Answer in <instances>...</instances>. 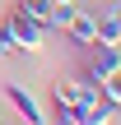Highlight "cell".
<instances>
[{"mask_svg": "<svg viewBox=\"0 0 121 125\" xmlns=\"http://www.w3.org/2000/svg\"><path fill=\"white\" fill-rule=\"evenodd\" d=\"M5 32L14 37V46H19V51H42L51 28H47V23H37V19H28L23 9H9V14H5Z\"/></svg>", "mask_w": 121, "mask_h": 125, "instance_id": "1", "label": "cell"}, {"mask_svg": "<svg viewBox=\"0 0 121 125\" xmlns=\"http://www.w3.org/2000/svg\"><path fill=\"white\" fill-rule=\"evenodd\" d=\"M103 97H107L112 107H121V70H112V74L103 79Z\"/></svg>", "mask_w": 121, "mask_h": 125, "instance_id": "11", "label": "cell"}, {"mask_svg": "<svg viewBox=\"0 0 121 125\" xmlns=\"http://www.w3.org/2000/svg\"><path fill=\"white\" fill-rule=\"evenodd\" d=\"M0 88H5V102H9L19 116H23V125H47V111H42V102H37V97H33L23 83H0Z\"/></svg>", "mask_w": 121, "mask_h": 125, "instance_id": "4", "label": "cell"}, {"mask_svg": "<svg viewBox=\"0 0 121 125\" xmlns=\"http://www.w3.org/2000/svg\"><path fill=\"white\" fill-rule=\"evenodd\" d=\"M47 125H84V121H79V111H75V107H51Z\"/></svg>", "mask_w": 121, "mask_h": 125, "instance_id": "10", "label": "cell"}, {"mask_svg": "<svg viewBox=\"0 0 121 125\" xmlns=\"http://www.w3.org/2000/svg\"><path fill=\"white\" fill-rule=\"evenodd\" d=\"M103 97V88H93V83H84V79H56L51 83V107H75V111H84L89 102H98Z\"/></svg>", "mask_w": 121, "mask_h": 125, "instance_id": "2", "label": "cell"}, {"mask_svg": "<svg viewBox=\"0 0 121 125\" xmlns=\"http://www.w3.org/2000/svg\"><path fill=\"white\" fill-rule=\"evenodd\" d=\"M70 19H75V0H56V5H51V23H47V28L65 32V23H70Z\"/></svg>", "mask_w": 121, "mask_h": 125, "instance_id": "8", "label": "cell"}, {"mask_svg": "<svg viewBox=\"0 0 121 125\" xmlns=\"http://www.w3.org/2000/svg\"><path fill=\"white\" fill-rule=\"evenodd\" d=\"M0 56H19V46H14V37L5 32V23H0Z\"/></svg>", "mask_w": 121, "mask_h": 125, "instance_id": "12", "label": "cell"}, {"mask_svg": "<svg viewBox=\"0 0 121 125\" xmlns=\"http://www.w3.org/2000/svg\"><path fill=\"white\" fill-rule=\"evenodd\" d=\"M121 70V46H103V42H93V56H89V65H84V83H93V88H103V79Z\"/></svg>", "mask_w": 121, "mask_h": 125, "instance_id": "3", "label": "cell"}, {"mask_svg": "<svg viewBox=\"0 0 121 125\" xmlns=\"http://www.w3.org/2000/svg\"><path fill=\"white\" fill-rule=\"evenodd\" d=\"M98 19V42L103 46H121V23H117V14L107 9V14H93Z\"/></svg>", "mask_w": 121, "mask_h": 125, "instance_id": "6", "label": "cell"}, {"mask_svg": "<svg viewBox=\"0 0 121 125\" xmlns=\"http://www.w3.org/2000/svg\"><path fill=\"white\" fill-rule=\"evenodd\" d=\"M65 37H70L75 46H93V42H98V19H93L89 9H75V19L65 23Z\"/></svg>", "mask_w": 121, "mask_h": 125, "instance_id": "5", "label": "cell"}, {"mask_svg": "<svg viewBox=\"0 0 121 125\" xmlns=\"http://www.w3.org/2000/svg\"><path fill=\"white\" fill-rule=\"evenodd\" d=\"M112 111H117V107H112L107 97H98V102H89V107L79 111V121L84 125H112Z\"/></svg>", "mask_w": 121, "mask_h": 125, "instance_id": "7", "label": "cell"}, {"mask_svg": "<svg viewBox=\"0 0 121 125\" xmlns=\"http://www.w3.org/2000/svg\"><path fill=\"white\" fill-rule=\"evenodd\" d=\"M14 9H23V14L37 19V23H51V0H19Z\"/></svg>", "mask_w": 121, "mask_h": 125, "instance_id": "9", "label": "cell"}, {"mask_svg": "<svg viewBox=\"0 0 121 125\" xmlns=\"http://www.w3.org/2000/svg\"><path fill=\"white\" fill-rule=\"evenodd\" d=\"M112 14H117V23H121V5H112Z\"/></svg>", "mask_w": 121, "mask_h": 125, "instance_id": "13", "label": "cell"}]
</instances>
